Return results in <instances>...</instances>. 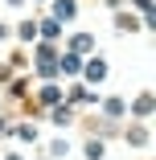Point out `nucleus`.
Masks as SVG:
<instances>
[{
    "label": "nucleus",
    "mask_w": 156,
    "mask_h": 160,
    "mask_svg": "<svg viewBox=\"0 0 156 160\" xmlns=\"http://www.w3.org/2000/svg\"><path fill=\"white\" fill-rule=\"evenodd\" d=\"M86 78L90 82H103L107 78V66H103V62H90V66H86Z\"/></svg>",
    "instance_id": "f257e3e1"
},
{
    "label": "nucleus",
    "mask_w": 156,
    "mask_h": 160,
    "mask_svg": "<svg viewBox=\"0 0 156 160\" xmlns=\"http://www.w3.org/2000/svg\"><path fill=\"white\" fill-rule=\"evenodd\" d=\"M53 12H58V21H70V17H74V4H70V0H58Z\"/></svg>",
    "instance_id": "f03ea898"
},
{
    "label": "nucleus",
    "mask_w": 156,
    "mask_h": 160,
    "mask_svg": "<svg viewBox=\"0 0 156 160\" xmlns=\"http://www.w3.org/2000/svg\"><path fill=\"white\" fill-rule=\"evenodd\" d=\"M41 33H45V37H58L62 29H58V21H45V25H41Z\"/></svg>",
    "instance_id": "7ed1b4c3"
},
{
    "label": "nucleus",
    "mask_w": 156,
    "mask_h": 160,
    "mask_svg": "<svg viewBox=\"0 0 156 160\" xmlns=\"http://www.w3.org/2000/svg\"><path fill=\"white\" fill-rule=\"evenodd\" d=\"M58 94H62L58 86H45V90H41V99H45V103H58Z\"/></svg>",
    "instance_id": "20e7f679"
},
{
    "label": "nucleus",
    "mask_w": 156,
    "mask_h": 160,
    "mask_svg": "<svg viewBox=\"0 0 156 160\" xmlns=\"http://www.w3.org/2000/svg\"><path fill=\"white\" fill-rule=\"evenodd\" d=\"M0 37H4V25H0Z\"/></svg>",
    "instance_id": "39448f33"
}]
</instances>
